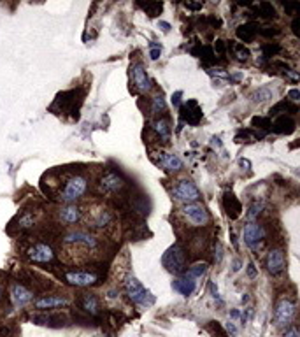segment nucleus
<instances>
[{
	"instance_id": "obj_1",
	"label": "nucleus",
	"mask_w": 300,
	"mask_h": 337,
	"mask_svg": "<svg viewBox=\"0 0 300 337\" xmlns=\"http://www.w3.org/2000/svg\"><path fill=\"white\" fill-rule=\"evenodd\" d=\"M88 192V179L81 174H72V176L65 177L63 181V186H60L58 197L60 202H65V204H74L77 202L81 197Z\"/></svg>"
},
{
	"instance_id": "obj_2",
	"label": "nucleus",
	"mask_w": 300,
	"mask_h": 337,
	"mask_svg": "<svg viewBox=\"0 0 300 337\" xmlns=\"http://www.w3.org/2000/svg\"><path fill=\"white\" fill-rule=\"evenodd\" d=\"M125 291L128 295V299L133 304H137V306L151 308L154 304V295L148 288L142 287V283L135 276H132V274H128L125 278Z\"/></svg>"
},
{
	"instance_id": "obj_3",
	"label": "nucleus",
	"mask_w": 300,
	"mask_h": 337,
	"mask_svg": "<svg viewBox=\"0 0 300 337\" xmlns=\"http://www.w3.org/2000/svg\"><path fill=\"white\" fill-rule=\"evenodd\" d=\"M62 242L65 246H79L88 251H95L100 246L99 237H95L93 234L86 230H69L62 236Z\"/></svg>"
},
{
	"instance_id": "obj_4",
	"label": "nucleus",
	"mask_w": 300,
	"mask_h": 337,
	"mask_svg": "<svg viewBox=\"0 0 300 337\" xmlns=\"http://www.w3.org/2000/svg\"><path fill=\"white\" fill-rule=\"evenodd\" d=\"M162 264L169 272L183 274L186 270V251L181 244H174L167 249L162 258Z\"/></svg>"
},
{
	"instance_id": "obj_5",
	"label": "nucleus",
	"mask_w": 300,
	"mask_h": 337,
	"mask_svg": "<svg viewBox=\"0 0 300 337\" xmlns=\"http://www.w3.org/2000/svg\"><path fill=\"white\" fill-rule=\"evenodd\" d=\"M99 186L102 193H107V195L121 193L126 188V179L118 170H114V168H105L102 177L99 179Z\"/></svg>"
},
{
	"instance_id": "obj_6",
	"label": "nucleus",
	"mask_w": 300,
	"mask_h": 337,
	"mask_svg": "<svg viewBox=\"0 0 300 337\" xmlns=\"http://www.w3.org/2000/svg\"><path fill=\"white\" fill-rule=\"evenodd\" d=\"M81 104V95L77 90H71V92L60 93L54 104L51 105V111H58V113H71L77 118V109Z\"/></svg>"
},
{
	"instance_id": "obj_7",
	"label": "nucleus",
	"mask_w": 300,
	"mask_h": 337,
	"mask_svg": "<svg viewBox=\"0 0 300 337\" xmlns=\"http://www.w3.org/2000/svg\"><path fill=\"white\" fill-rule=\"evenodd\" d=\"M26 258L33 264H51L54 260V251L46 242H33L25 251Z\"/></svg>"
},
{
	"instance_id": "obj_8",
	"label": "nucleus",
	"mask_w": 300,
	"mask_h": 337,
	"mask_svg": "<svg viewBox=\"0 0 300 337\" xmlns=\"http://www.w3.org/2000/svg\"><path fill=\"white\" fill-rule=\"evenodd\" d=\"M172 197H175L179 202L193 204L200 198V192L192 181L183 179V181H179L174 188H172Z\"/></svg>"
},
{
	"instance_id": "obj_9",
	"label": "nucleus",
	"mask_w": 300,
	"mask_h": 337,
	"mask_svg": "<svg viewBox=\"0 0 300 337\" xmlns=\"http://www.w3.org/2000/svg\"><path fill=\"white\" fill-rule=\"evenodd\" d=\"M293 318H295V304H293V300L284 297L275 304L274 320L279 327H288V325H292Z\"/></svg>"
},
{
	"instance_id": "obj_10",
	"label": "nucleus",
	"mask_w": 300,
	"mask_h": 337,
	"mask_svg": "<svg viewBox=\"0 0 300 337\" xmlns=\"http://www.w3.org/2000/svg\"><path fill=\"white\" fill-rule=\"evenodd\" d=\"M183 215L186 216V219L193 227H204L209 223V213L202 204H186L183 207Z\"/></svg>"
},
{
	"instance_id": "obj_11",
	"label": "nucleus",
	"mask_w": 300,
	"mask_h": 337,
	"mask_svg": "<svg viewBox=\"0 0 300 337\" xmlns=\"http://www.w3.org/2000/svg\"><path fill=\"white\" fill-rule=\"evenodd\" d=\"M9 295H11V302H13V306H16V308H25L26 304L33 300V290H30L28 287H25V285L20 283V281L11 283Z\"/></svg>"
},
{
	"instance_id": "obj_12",
	"label": "nucleus",
	"mask_w": 300,
	"mask_h": 337,
	"mask_svg": "<svg viewBox=\"0 0 300 337\" xmlns=\"http://www.w3.org/2000/svg\"><path fill=\"white\" fill-rule=\"evenodd\" d=\"M65 281L71 287L86 288L95 285L99 281V276L93 272H88V270H69V272H65Z\"/></svg>"
},
{
	"instance_id": "obj_13",
	"label": "nucleus",
	"mask_w": 300,
	"mask_h": 337,
	"mask_svg": "<svg viewBox=\"0 0 300 337\" xmlns=\"http://www.w3.org/2000/svg\"><path fill=\"white\" fill-rule=\"evenodd\" d=\"M30 320L33 323L42 325V327H53V329H60L69 323L67 316L63 314H53V313H39V314H32Z\"/></svg>"
},
{
	"instance_id": "obj_14",
	"label": "nucleus",
	"mask_w": 300,
	"mask_h": 337,
	"mask_svg": "<svg viewBox=\"0 0 300 337\" xmlns=\"http://www.w3.org/2000/svg\"><path fill=\"white\" fill-rule=\"evenodd\" d=\"M265 265H267V270H269L272 276H277V274L283 272L284 265H286V260H284L283 249L274 248V249H271V251L267 253Z\"/></svg>"
},
{
	"instance_id": "obj_15",
	"label": "nucleus",
	"mask_w": 300,
	"mask_h": 337,
	"mask_svg": "<svg viewBox=\"0 0 300 337\" xmlns=\"http://www.w3.org/2000/svg\"><path fill=\"white\" fill-rule=\"evenodd\" d=\"M244 242H246L250 248L256 249L260 246L263 239H265V228L258 223H248L244 227Z\"/></svg>"
},
{
	"instance_id": "obj_16",
	"label": "nucleus",
	"mask_w": 300,
	"mask_h": 337,
	"mask_svg": "<svg viewBox=\"0 0 300 337\" xmlns=\"http://www.w3.org/2000/svg\"><path fill=\"white\" fill-rule=\"evenodd\" d=\"M83 216V211L75 204H67V206H62L58 211H56V218H58L60 223L63 225H74L77 223Z\"/></svg>"
},
{
	"instance_id": "obj_17",
	"label": "nucleus",
	"mask_w": 300,
	"mask_h": 337,
	"mask_svg": "<svg viewBox=\"0 0 300 337\" xmlns=\"http://www.w3.org/2000/svg\"><path fill=\"white\" fill-rule=\"evenodd\" d=\"M181 118L184 123L188 125H199L200 120H202V109L200 105L197 104V100H188L186 104L181 107Z\"/></svg>"
},
{
	"instance_id": "obj_18",
	"label": "nucleus",
	"mask_w": 300,
	"mask_h": 337,
	"mask_svg": "<svg viewBox=\"0 0 300 337\" xmlns=\"http://www.w3.org/2000/svg\"><path fill=\"white\" fill-rule=\"evenodd\" d=\"M130 76H132V83L137 86L141 92H148V90H151V79L148 77L146 71H144V67H142V63H133L132 67H130Z\"/></svg>"
},
{
	"instance_id": "obj_19",
	"label": "nucleus",
	"mask_w": 300,
	"mask_h": 337,
	"mask_svg": "<svg viewBox=\"0 0 300 337\" xmlns=\"http://www.w3.org/2000/svg\"><path fill=\"white\" fill-rule=\"evenodd\" d=\"M33 306H35V309H41V311L56 309V308H63V306H69V299L58 297V295H44L41 299L33 300Z\"/></svg>"
},
{
	"instance_id": "obj_20",
	"label": "nucleus",
	"mask_w": 300,
	"mask_h": 337,
	"mask_svg": "<svg viewBox=\"0 0 300 337\" xmlns=\"http://www.w3.org/2000/svg\"><path fill=\"white\" fill-rule=\"evenodd\" d=\"M79 308L83 309V311L86 313L90 318H95V316H99V313H100L99 299H97L93 293H81Z\"/></svg>"
},
{
	"instance_id": "obj_21",
	"label": "nucleus",
	"mask_w": 300,
	"mask_h": 337,
	"mask_svg": "<svg viewBox=\"0 0 300 337\" xmlns=\"http://www.w3.org/2000/svg\"><path fill=\"white\" fill-rule=\"evenodd\" d=\"M223 207H225L226 215H228L230 219H237L242 213V206H241V202H239V198L233 193H230V192H226V193L223 195Z\"/></svg>"
},
{
	"instance_id": "obj_22",
	"label": "nucleus",
	"mask_w": 300,
	"mask_h": 337,
	"mask_svg": "<svg viewBox=\"0 0 300 337\" xmlns=\"http://www.w3.org/2000/svg\"><path fill=\"white\" fill-rule=\"evenodd\" d=\"M295 126H297L295 120L286 116V114H281V116H277L275 121L271 123V128L275 132V134H284V135L292 134V132L295 130Z\"/></svg>"
},
{
	"instance_id": "obj_23",
	"label": "nucleus",
	"mask_w": 300,
	"mask_h": 337,
	"mask_svg": "<svg viewBox=\"0 0 300 337\" xmlns=\"http://www.w3.org/2000/svg\"><path fill=\"white\" fill-rule=\"evenodd\" d=\"M160 155L162 156H160L158 165L165 168V170H169V172H177V170L183 168V162H181V158L177 155H174V153H160Z\"/></svg>"
},
{
	"instance_id": "obj_24",
	"label": "nucleus",
	"mask_w": 300,
	"mask_h": 337,
	"mask_svg": "<svg viewBox=\"0 0 300 337\" xmlns=\"http://www.w3.org/2000/svg\"><path fill=\"white\" fill-rule=\"evenodd\" d=\"M172 288H174L175 291H179L181 295H184V297H188V295H192L193 290H195V279L184 274L183 278L175 279V281L172 283Z\"/></svg>"
},
{
	"instance_id": "obj_25",
	"label": "nucleus",
	"mask_w": 300,
	"mask_h": 337,
	"mask_svg": "<svg viewBox=\"0 0 300 337\" xmlns=\"http://www.w3.org/2000/svg\"><path fill=\"white\" fill-rule=\"evenodd\" d=\"M258 28L260 26L256 25V23H253V21L244 23V25H241L237 28V37L244 42H251L254 37H256V34H258Z\"/></svg>"
},
{
	"instance_id": "obj_26",
	"label": "nucleus",
	"mask_w": 300,
	"mask_h": 337,
	"mask_svg": "<svg viewBox=\"0 0 300 337\" xmlns=\"http://www.w3.org/2000/svg\"><path fill=\"white\" fill-rule=\"evenodd\" d=\"M92 223H93V227H97V228L109 227V225L113 223V213L109 209H97L95 216L92 218Z\"/></svg>"
},
{
	"instance_id": "obj_27",
	"label": "nucleus",
	"mask_w": 300,
	"mask_h": 337,
	"mask_svg": "<svg viewBox=\"0 0 300 337\" xmlns=\"http://www.w3.org/2000/svg\"><path fill=\"white\" fill-rule=\"evenodd\" d=\"M154 132L158 134L160 139L167 141L169 137H171V125H169V120L167 118H160L158 121H154Z\"/></svg>"
},
{
	"instance_id": "obj_28",
	"label": "nucleus",
	"mask_w": 300,
	"mask_h": 337,
	"mask_svg": "<svg viewBox=\"0 0 300 337\" xmlns=\"http://www.w3.org/2000/svg\"><path fill=\"white\" fill-rule=\"evenodd\" d=\"M286 111H290V114H295V113H299V107L293 105V104H290L288 100H283V102H277V104L272 107L271 114H274V116H281V114L286 113Z\"/></svg>"
},
{
	"instance_id": "obj_29",
	"label": "nucleus",
	"mask_w": 300,
	"mask_h": 337,
	"mask_svg": "<svg viewBox=\"0 0 300 337\" xmlns=\"http://www.w3.org/2000/svg\"><path fill=\"white\" fill-rule=\"evenodd\" d=\"M18 227H20V230H28V228H33L35 227V215L30 213V211H25V213L18 218Z\"/></svg>"
},
{
	"instance_id": "obj_30",
	"label": "nucleus",
	"mask_w": 300,
	"mask_h": 337,
	"mask_svg": "<svg viewBox=\"0 0 300 337\" xmlns=\"http://www.w3.org/2000/svg\"><path fill=\"white\" fill-rule=\"evenodd\" d=\"M139 7H141L142 11L148 14V16L154 18V16H158V14L162 13L163 4H162V2H146V4H139Z\"/></svg>"
},
{
	"instance_id": "obj_31",
	"label": "nucleus",
	"mask_w": 300,
	"mask_h": 337,
	"mask_svg": "<svg viewBox=\"0 0 300 337\" xmlns=\"http://www.w3.org/2000/svg\"><path fill=\"white\" fill-rule=\"evenodd\" d=\"M205 270H207V264H205V262H197V264H193V265L186 270V276H190V278H193V279L202 278L205 274Z\"/></svg>"
},
{
	"instance_id": "obj_32",
	"label": "nucleus",
	"mask_w": 300,
	"mask_h": 337,
	"mask_svg": "<svg viewBox=\"0 0 300 337\" xmlns=\"http://www.w3.org/2000/svg\"><path fill=\"white\" fill-rule=\"evenodd\" d=\"M253 9L260 14L262 18H274L275 16V9L272 4H267V2H260L258 5H253Z\"/></svg>"
},
{
	"instance_id": "obj_33",
	"label": "nucleus",
	"mask_w": 300,
	"mask_h": 337,
	"mask_svg": "<svg viewBox=\"0 0 300 337\" xmlns=\"http://www.w3.org/2000/svg\"><path fill=\"white\" fill-rule=\"evenodd\" d=\"M232 51L233 55H235V58L241 60V62L248 60V56H250V49L244 44H232Z\"/></svg>"
},
{
	"instance_id": "obj_34",
	"label": "nucleus",
	"mask_w": 300,
	"mask_h": 337,
	"mask_svg": "<svg viewBox=\"0 0 300 337\" xmlns=\"http://www.w3.org/2000/svg\"><path fill=\"white\" fill-rule=\"evenodd\" d=\"M272 95H274V90L260 88L258 92L253 93V100L254 102H265V100H269V98H272Z\"/></svg>"
},
{
	"instance_id": "obj_35",
	"label": "nucleus",
	"mask_w": 300,
	"mask_h": 337,
	"mask_svg": "<svg viewBox=\"0 0 300 337\" xmlns=\"http://www.w3.org/2000/svg\"><path fill=\"white\" fill-rule=\"evenodd\" d=\"M271 120L265 118V116H254L253 121H251V125L254 126V128H260V130H269L271 128Z\"/></svg>"
},
{
	"instance_id": "obj_36",
	"label": "nucleus",
	"mask_w": 300,
	"mask_h": 337,
	"mask_svg": "<svg viewBox=\"0 0 300 337\" xmlns=\"http://www.w3.org/2000/svg\"><path fill=\"white\" fill-rule=\"evenodd\" d=\"M263 51V56H267V58H271V56L277 55L281 51V46H277V44H265V46L262 48Z\"/></svg>"
},
{
	"instance_id": "obj_37",
	"label": "nucleus",
	"mask_w": 300,
	"mask_h": 337,
	"mask_svg": "<svg viewBox=\"0 0 300 337\" xmlns=\"http://www.w3.org/2000/svg\"><path fill=\"white\" fill-rule=\"evenodd\" d=\"M153 113H165V100H163L162 95L153 98V107H151Z\"/></svg>"
},
{
	"instance_id": "obj_38",
	"label": "nucleus",
	"mask_w": 300,
	"mask_h": 337,
	"mask_svg": "<svg viewBox=\"0 0 300 337\" xmlns=\"http://www.w3.org/2000/svg\"><path fill=\"white\" fill-rule=\"evenodd\" d=\"M262 209H263V204H253V206L250 207V213H248V218H250V219L258 218L260 213H262Z\"/></svg>"
},
{
	"instance_id": "obj_39",
	"label": "nucleus",
	"mask_w": 300,
	"mask_h": 337,
	"mask_svg": "<svg viewBox=\"0 0 300 337\" xmlns=\"http://www.w3.org/2000/svg\"><path fill=\"white\" fill-rule=\"evenodd\" d=\"M260 34L265 35V37H275V35H279V28L277 26H263L260 30Z\"/></svg>"
},
{
	"instance_id": "obj_40",
	"label": "nucleus",
	"mask_w": 300,
	"mask_h": 337,
	"mask_svg": "<svg viewBox=\"0 0 300 337\" xmlns=\"http://www.w3.org/2000/svg\"><path fill=\"white\" fill-rule=\"evenodd\" d=\"M284 9H286V11L292 14V16H295V14L299 13L300 4H299V2H286V4H284Z\"/></svg>"
},
{
	"instance_id": "obj_41",
	"label": "nucleus",
	"mask_w": 300,
	"mask_h": 337,
	"mask_svg": "<svg viewBox=\"0 0 300 337\" xmlns=\"http://www.w3.org/2000/svg\"><path fill=\"white\" fill-rule=\"evenodd\" d=\"M160 55H162V48H160L158 44H154V42H151V53H150V56H151L153 60H158Z\"/></svg>"
},
{
	"instance_id": "obj_42",
	"label": "nucleus",
	"mask_w": 300,
	"mask_h": 337,
	"mask_svg": "<svg viewBox=\"0 0 300 337\" xmlns=\"http://www.w3.org/2000/svg\"><path fill=\"white\" fill-rule=\"evenodd\" d=\"M218 55H225V51H226V46H225V41H216V44H214V49Z\"/></svg>"
},
{
	"instance_id": "obj_43",
	"label": "nucleus",
	"mask_w": 300,
	"mask_h": 337,
	"mask_svg": "<svg viewBox=\"0 0 300 337\" xmlns=\"http://www.w3.org/2000/svg\"><path fill=\"white\" fill-rule=\"evenodd\" d=\"M288 98L292 102H299V98H300V92L297 88H293V90H290L288 92Z\"/></svg>"
},
{
	"instance_id": "obj_44",
	"label": "nucleus",
	"mask_w": 300,
	"mask_h": 337,
	"mask_svg": "<svg viewBox=\"0 0 300 337\" xmlns=\"http://www.w3.org/2000/svg\"><path fill=\"white\" fill-rule=\"evenodd\" d=\"M292 30H293V34H295L297 37H299V35H300V18H293Z\"/></svg>"
},
{
	"instance_id": "obj_45",
	"label": "nucleus",
	"mask_w": 300,
	"mask_h": 337,
	"mask_svg": "<svg viewBox=\"0 0 300 337\" xmlns=\"http://www.w3.org/2000/svg\"><path fill=\"white\" fill-rule=\"evenodd\" d=\"M202 5L200 2H184V7L186 9H192V11H199V9H202Z\"/></svg>"
},
{
	"instance_id": "obj_46",
	"label": "nucleus",
	"mask_w": 300,
	"mask_h": 337,
	"mask_svg": "<svg viewBox=\"0 0 300 337\" xmlns=\"http://www.w3.org/2000/svg\"><path fill=\"white\" fill-rule=\"evenodd\" d=\"M284 337H300V336H299V329H297L295 325H292V327H290V329L286 330Z\"/></svg>"
},
{
	"instance_id": "obj_47",
	"label": "nucleus",
	"mask_w": 300,
	"mask_h": 337,
	"mask_svg": "<svg viewBox=\"0 0 300 337\" xmlns=\"http://www.w3.org/2000/svg\"><path fill=\"white\" fill-rule=\"evenodd\" d=\"M248 276H250V278H254V276H256V270H254L253 264H250V265H248Z\"/></svg>"
},
{
	"instance_id": "obj_48",
	"label": "nucleus",
	"mask_w": 300,
	"mask_h": 337,
	"mask_svg": "<svg viewBox=\"0 0 300 337\" xmlns=\"http://www.w3.org/2000/svg\"><path fill=\"white\" fill-rule=\"evenodd\" d=\"M179 97H181V92L174 93V95H172V104H174V105H179Z\"/></svg>"
},
{
	"instance_id": "obj_49",
	"label": "nucleus",
	"mask_w": 300,
	"mask_h": 337,
	"mask_svg": "<svg viewBox=\"0 0 300 337\" xmlns=\"http://www.w3.org/2000/svg\"><path fill=\"white\" fill-rule=\"evenodd\" d=\"M158 26H162L163 32H169V28H171V25H169V23H165V21H160Z\"/></svg>"
},
{
	"instance_id": "obj_50",
	"label": "nucleus",
	"mask_w": 300,
	"mask_h": 337,
	"mask_svg": "<svg viewBox=\"0 0 300 337\" xmlns=\"http://www.w3.org/2000/svg\"><path fill=\"white\" fill-rule=\"evenodd\" d=\"M2 297H4V285L0 283V299H2Z\"/></svg>"
}]
</instances>
